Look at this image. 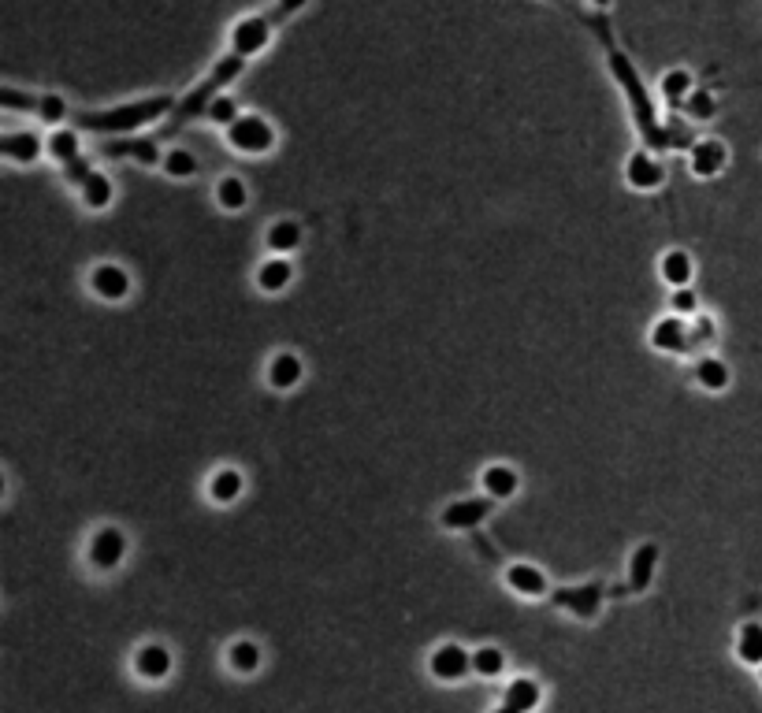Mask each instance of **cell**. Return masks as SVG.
Instances as JSON below:
<instances>
[{
  "mask_svg": "<svg viewBox=\"0 0 762 713\" xmlns=\"http://www.w3.org/2000/svg\"><path fill=\"white\" fill-rule=\"evenodd\" d=\"M725 160H729L725 145L714 142V138H707V142H696L688 164H692V175H699V179H714V175L725 168Z\"/></svg>",
  "mask_w": 762,
  "mask_h": 713,
  "instance_id": "9",
  "label": "cell"
},
{
  "mask_svg": "<svg viewBox=\"0 0 762 713\" xmlns=\"http://www.w3.org/2000/svg\"><path fill=\"white\" fill-rule=\"evenodd\" d=\"M0 149H4V156H8V160H15V164H30V160H38L41 142L34 138V134H30V130H23V134H4Z\"/></svg>",
  "mask_w": 762,
  "mask_h": 713,
  "instance_id": "19",
  "label": "cell"
},
{
  "mask_svg": "<svg viewBox=\"0 0 762 713\" xmlns=\"http://www.w3.org/2000/svg\"><path fill=\"white\" fill-rule=\"evenodd\" d=\"M473 669L480 676H499L506 669V654L499 647H480L473 654Z\"/></svg>",
  "mask_w": 762,
  "mask_h": 713,
  "instance_id": "31",
  "label": "cell"
},
{
  "mask_svg": "<svg viewBox=\"0 0 762 713\" xmlns=\"http://www.w3.org/2000/svg\"><path fill=\"white\" fill-rule=\"evenodd\" d=\"M290 279H294V264H290L287 257H272V260H264L261 268H257V286L268 290V294L287 290Z\"/></svg>",
  "mask_w": 762,
  "mask_h": 713,
  "instance_id": "14",
  "label": "cell"
},
{
  "mask_svg": "<svg viewBox=\"0 0 762 713\" xmlns=\"http://www.w3.org/2000/svg\"><path fill=\"white\" fill-rule=\"evenodd\" d=\"M90 286L97 298L123 301L131 294V275H127V268H119V264H97L90 272Z\"/></svg>",
  "mask_w": 762,
  "mask_h": 713,
  "instance_id": "4",
  "label": "cell"
},
{
  "mask_svg": "<svg viewBox=\"0 0 762 713\" xmlns=\"http://www.w3.org/2000/svg\"><path fill=\"white\" fill-rule=\"evenodd\" d=\"M38 116L45 119V123H60V119L67 116L64 97H56V93H45V97L38 101Z\"/></svg>",
  "mask_w": 762,
  "mask_h": 713,
  "instance_id": "34",
  "label": "cell"
},
{
  "mask_svg": "<svg viewBox=\"0 0 762 713\" xmlns=\"http://www.w3.org/2000/svg\"><path fill=\"white\" fill-rule=\"evenodd\" d=\"M592 4H599V8H606V4H610V0H592Z\"/></svg>",
  "mask_w": 762,
  "mask_h": 713,
  "instance_id": "38",
  "label": "cell"
},
{
  "mask_svg": "<svg viewBox=\"0 0 762 713\" xmlns=\"http://www.w3.org/2000/svg\"><path fill=\"white\" fill-rule=\"evenodd\" d=\"M205 116H209L212 123H224V127H231V123L238 119V101L231 97V93H220V97H212L209 101Z\"/></svg>",
  "mask_w": 762,
  "mask_h": 713,
  "instance_id": "32",
  "label": "cell"
},
{
  "mask_svg": "<svg viewBox=\"0 0 762 713\" xmlns=\"http://www.w3.org/2000/svg\"><path fill=\"white\" fill-rule=\"evenodd\" d=\"M428 669H432L435 680H461V676L473 669V654L461 650L458 643H447V647H439L432 654Z\"/></svg>",
  "mask_w": 762,
  "mask_h": 713,
  "instance_id": "5",
  "label": "cell"
},
{
  "mask_svg": "<svg viewBox=\"0 0 762 713\" xmlns=\"http://www.w3.org/2000/svg\"><path fill=\"white\" fill-rule=\"evenodd\" d=\"M216 201H220V208H227V212H238V208H246V201H250V194H246V182L238 179V175H227V179L216 182Z\"/></svg>",
  "mask_w": 762,
  "mask_h": 713,
  "instance_id": "24",
  "label": "cell"
},
{
  "mask_svg": "<svg viewBox=\"0 0 762 713\" xmlns=\"http://www.w3.org/2000/svg\"><path fill=\"white\" fill-rule=\"evenodd\" d=\"M651 346L662 353H681L688 346V327H684L681 316H666L658 320L655 331H651Z\"/></svg>",
  "mask_w": 762,
  "mask_h": 713,
  "instance_id": "12",
  "label": "cell"
},
{
  "mask_svg": "<svg viewBox=\"0 0 762 713\" xmlns=\"http://www.w3.org/2000/svg\"><path fill=\"white\" fill-rule=\"evenodd\" d=\"M227 142L235 145V149H242V153H268L272 145H276V130H272V123L261 116H253V112H246V116H238L231 127H227Z\"/></svg>",
  "mask_w": 762,
  "mask_h": 713,
  "instance_id": "1",
  "label": "cell"
},
{
  "mask_svg": "<svg viewBox=\"0 0 762 713\" xmlns=\"http://www.w3.org/2000/svg\"><path fill=\"white\" fill-rule=\"evenodd\" d=\"M696 309H699L696 294H692L688 286H677V294H673V312H677V316H692Z\"/></svg>",
  "mask_w": 762,
  "mask_h": 713,
  "instance_id": "35",
  "label": "cell"
},
{
  "mask_svg": "<svg viewBox=\"0 0 762 713\" xmlns=\"http://www.w3.org/2000/svg\"><path fill=\"white\" fill-rule=\"evenodd\" d=\"M268 249H276V253H290V249H298V242H302V227H298V220H279L268 227Z\"/></svg>",
  "mask_w": 762,
  "mask_h": 713,
  "instance_id": "22",
  "label": "cell"
},
{
  "mask_svg": "<svg viewBox=\"0 0 762 713\" xmlns=\"http://www.w3.org/2000/svg\"><path fill=\"white\" fill-rule=\"evenodd\" d=\"M729 379H733V372H729V364L722 361V357H699L696 364V383L703 390H725L729 387Z\"/></svg>",
  "mask_w": 762,
  "mask_h": 713,
  "instance_id": "16",
  "label": "cell"
},
{
  "mask_svg": "<svg viewBox=\"0 0 762 713\" xmlns=\"http://www.w3.org/2000/svg\"><path fill=\"white\" fill-rule=\"evenodd\" d=\"M658 90L666 93L670 101H688V93H692V75H688V71H666L662 82H658Z\"/></svg>",
  "mask_w": 762,
  "mask_h": 713,
  "instance_id": "30",
  "label": "cell"
},
{
  "mask_svg": "<svg viewBox=\"0 0 762 713\" xmlns=\"http://www.w3.org/2000/svg\"><path fill=\"white\" fill-rule=\"evenodd\" d=\"M242 487H246V480H242L238 468H220L209 480V498L220 502V506H227V502H235L238 494H242Z\"/></svg>",
  "mask_w": 762,
  "mask_h": 713,
  "instance_id": "17",
  "label": "cell"
},
{
  "mask_svg": "<svg viewBox=\"0 0 762 713\" xmlns=\"http://www.w3.org/2000/svg\"><path fill=\"white\" fill-rule=\"evenodd\" d=\"M491 502L495 498H461V502H450L443 509V528H476L491 513Z\"/></svg>",
  "mask_w": 762,
  "mask_h": 713,
  "instance_id": "6",
  "label": "cell"
},
{
  "mask_svg": "<svg viewBox=\"0 0 762 713\" xmlns=\"http://www.w3.org/2000/svg\"><path fill=\"white\" fill-rule=\"evenodd\" d=\"M45 149H49V156L60 160V164H75V160H79L82 142H79V134H75V130H56L53 138L45 142Z\"/></svg>",
  "mask_w": 762,
  "mask_h": 713,
  "instance_id": "26",
  "label": "cell"
},
{
  "mask_svg": "<svg viewBox=\"0 0 762 713\" xmlns=\"http://www.w3.org/2000/svg\"><path fill=\"white\" fill-rule=\"evenodd\" d=\"M112 179H108L105 171H90L86 179H82V201L86 208H108L112 205Z\"/></svg>",
  "mask_w": 762,
  "mask_h": 713,
  "instance_id": "20",
  "label": "cell"
},
{
  "mask_svg": "<svg viewBox=\"0 0 762 713\" xmlns=\"http://www.w3.org/2000/svg\"><path fill=\"white\" fill-rule=\"evenodd\" d=\"M736 654H740V662L762 665V624H744V628H740Z\"/></svg>",
  "mask_w": 762,
  "mask_h": 713,
  "instance_id": "25",
  "label": "cell"
},
{
  "mask_svg": "<svg viewBox=\"0 0 762 713\" xmlns=\"http://www.w3.org/2000/svg\"><path fill=\"white\" fill-rule=\"evenodd\" d=\"M268 41H272V23L261 19V15L238 19L235 30H231V52L235 56H257L261 49H268Z\"/></svg>",
  "mask_w": 762,
  "mask_h": 713,
  "instance_id": "2",
  "label": "cell"
},
{
  "mask_svg": "<svg viewBox=\"0 0 762 713\" xmlns=\"http://www.w3.org/2000/svg\"><path fill=\"white\" fill-rule=\"evenodd\" d=\"M495 713H521V710H517V706H510V702H506V706H499V710H495Z\"/></svg>",
  "mask_w": 762,
  "mask_h": 713,
  "instance_id": "37",
  "label": "cell"
},
{
  "mask_svg": "<svg viewBox=\"0 0 762 713\" xmlns=\"http://www.w3.org/2000/svg\"><path fill=\"white\" fill-rule=\"evenodd\" d=\"M484 491H487V498H495V502L513 498V494H517V472H513L510 465H487L484 468Z\"/></svg>",
  "mask_w": 762,
  "mask_h": 713,
  "instance_id": "15",
  "label": "cell"
},
{
  "mask_svg": "<svg viewBox=\"0 0 762 713\" xmlns=\"http://www.w3.org/2000/svg\"><path fill=\"white\" fill-rule=\"evenodd\" d=\"M305 376V364L298 353H276L272 357V364H268V383L276 390H290V387H298Z\"/></svg>",
  "mask_w": 762,
  "mask_h": 713,
  "instance_id": "10",
  "label": "cell"
},
{
  "mask_svg": "<svg viewBox=\"0 0 762 713\" xmlns=\"http://www.w3.org/2000/svg\"><path fill=\"white\" fill-rule=\"evenodd\" d=\"M554 602H558V606H565V610L580 613V617L588 621V617H595V613H599V602H603V584L562 587V591L554 595Z\"/></svg>",
  "mask_w": 762,
  "mask_h": 713,
  "instance_id": "7",
  "label": "cell"
},
{
  "mask_svg": "<svg viewBox=\"0 0 762 713\" xmlns=\"http://www.w3.org/2000/svg\"><path fill=\"white\" fill-rule=\"evenodd\" d=\"M138 673L149 676V680H160V676H168L171 673V654L160 643H149V647L138 650Z\"/></svg>",
  "mask_w": 762,
  "mask_h": 713,
  "instance_id": "21",
  "label": "cell"
},
{
  "mask_svg": "<svg viewBox=\"0 0 762 713\" xmlns=\"http://www.w3.org/2000/svg\"><path fill=\"white\" fill-rule=\"evenodd\" d=\"M123 558H127V535H123V528H101L90 539V561L97 569H116Z\"/></svg>",
  "mask_w": 762,
  "mask_h": 713,
  "instance_id": "3",
  "label": "cell"
},
{
  "mask_svg": "<svg viewBox=\"0 0 762 713\" xmlns=\"http://www.w3.org/2000/svg\"><path fill=\"white\" fill-rule=\"evenodd\" d=\"M309 0H279V15H294V12H302Z\"/></svg>",
  "mask_w": 762,
  "mask_h": 713,
  "instance_id": "36",
  "label": "cell"
},
{
  "mask_svg": "<svg viewBox=\"0 0 762 713\" xmlns=\"http://www.w3.org/2000/svg\"><path fill=\"white\" fill-rule=\"evenodd\" d=\"M168 104H171L168 97H157V101H145V104H138V108H123V112H112V116L90 119V127H138V123H145V119L160 116Z\"/></svg>",
  "mask_w": 762,
  "mask_h": 713,
  "instance_id": "8",
  "label": "cell"
},
{
  "mask_svg": "<svg viewBox=\"0 0 762 713\" xmlns=\"http://www.w3.org/2000/svg\"><path fill=\"white\" fill-rule=\"evenodd\" d=\"M662 279L670 286H688V279H692V257L684 249H670L662 257Z\"/></svg>",
  "mask_w": 762,
  "mask_h": 713,
  "instance_id": "23",
  "label": "cell"
},
{
  "mask_svg": "<svg viewBox=\"0 0 762 713\" xmlns=\"http://www.w3.org/2000/svg\"><path fill=\"white\" fill-rule=\"evenodd\" d=\"M257 665H261V647H257V643L242 639V643L231 647V669H238V673H253Z\"/></svg>",
  "mask_w": 762,
  "mask_h": 713,
  "instance_id": "29",
  "label": "cell"
},
{
  "mask_svg": "<svg viewBox=\"0 0 762 713\" xmlns=\"http://www.w3.org/2000/svg\"><path fill=\"white\" fill-rule=\"evenodd\" d=\"M164 171H168L171 179H190L198 171V156L190 153V149H171L164 156Z\"/></svg>",
  "mask_w": 762,
  "mask_h": 713,
  "instance_id": "28",
  "label": "cell"
},
{
  "mask_svg": "<svg viewBox=\"0 0 762 713\" xmlns=\"http://www.w3.org/2000/svg\"><path fill=\"white\" fill-rule=\"evenodd\" d=\"M506 584H510L517 595H543V591H547V580H543V572H539L536 565H510Z\"/></svg>",
  "mask_w": 762,
  "mask_h": 713,
  "instance_id": "18",
  "label": "cell"
},
{
  "mask_svg": "<svg viewBox=\"0 0 762 713\" xmlns=\"http://www.w3.org/2000/svg\"><path fill=\"white\" fill-rule=\"evenodd\" d=\"M684 108H688V116L692 119H714V93L707 90H692L688 93V101H684Z\"/></svg>",
  "mask_w": 762,
  "mask_h": 713,
  "instance_id": "33",
  "label": "cell"
},
{
  "mask_svg": "<svg viewBox=\"0 0 762 713\" xmlns=\"http://www.w3.org/2000/svg\"><path fill=\"white\" fill-rule=\"evenodd\" d=\"M625 179H629L636 190H658V186H662V164L647 153H632L629 168H625Z\"/></svg>",
  "mask_w": 762,
  "mask_h": 713,
  "instance_id": "11",
  "label": "cell"
},
{
  "mask_svg": "<svg viewBox=\"0 0 762 713\" xmlns=\"http://www.w3.org/2000/svg\"><path fill=\"white\" fill-rule=\"evenodd\" d=\"M506 702H510V706H517L521 713H525V710H536V702H539V684H536V680H528V676H521V680H513L510 688H506Z\"/></svg>",
  "mask_w": 762,
  "mask_h": 713,
  "instance_id": "27",
  "label": "cell"
},
{
  "mask_svg": "<svg viewBox=\"0 0 762 713\" xmlns=\"http://www.w3.org/2000/svg\"><path fill=\"white\" fill-rule=\"evenodd\" d=\"M655 565H658V546L655 543L636 546V554H632V561H629L632 591H647V587H651V580H655Z\"/></svg>",
  "mask_w": 762,
  "mask_h": 713,
  "instance_id": "13",
  "label": "cell"
}]
</instances>
